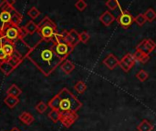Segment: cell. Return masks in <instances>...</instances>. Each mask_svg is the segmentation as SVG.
Instances as JSON below:
<instances>
[{
	"mask_svg": "<svg viewBox=\"0 0 156 131\" xmlns=\"http://www.w3.org/2000/svg\"><path fill=\"white\" fill-rule=\"evenodd\" d=\"M54 46L55 43L51 40L40 39L31 47L27 56V58H28L45 77L50 76L57 67L64 62L55 53Z\"/></svg>",
	"mask_w": 156,
	"mask_h": 131,
	"instance_id": "6da1fadb",
	"label": "cell"
},
{
	"mask_svg": "<svg viewBox=\"0 0 156 131\" xmlns=\"http://www.w3.org/2000/svg\"><path fill=\"white\" fill-rule=\"evenodd\" d=\"M59 98V107L58 111L60 113L74 112L77 113L78 110L82 107V103L73 95L67 88H63L58 93Z\"/></svg>",
	"mask_w": 156,
	"mask_h": 131,
	"instance_id": "7a4b0ae2",
	"label": "cell"
},
{
	"mask_svg": "<svg viewBox=\"0 0 156 131\" xmlns=\"http://www.w3.org/2000/svg\"><path fill=\"white\" fill-rule=\"evenodd\" d=\"M74 47H71L70 45H69L66 42H62V43H55L54 46V50L55 53L57 54V56L61 58L63 61L67 60V57L72 53Z\"/></svg>",
	"mask_w": 156,
	"mask_h": 131,
	"instance_id": "3957f363",
	"label": "cell"
},
{
	"mask_svg": "<svg viewBox=\"0 0 156 131\" xmlns=\"http://www.w3.org/2000/svg\"><path fill=\"white\" fill-rule=\"evenodd\" d=\"M116 21L121 26L127 29L134 22V17L128 10H121L120 15L116 17Z\"/></svg>",
	"mask_w": 156,
	"mask_h": 131,
	"instance_id": "277c9868",
	"label": "cell"
},
{
	"mask_svg": "<svg viewBox=\"0 0 156 131\" xmlns=\"http://www.w3.org/2000/svg\"><path fill=\"white\" fill-rule=\"evenodd\" d=\"M62 36L65 38V42L70 45L71 47H75L80 42V34L77 32L76 29H70L69 31L68 30H63L61 32Z\"/></svg>",
	"mask_w": 156,
	"mask_h": 131,
	"instance_id": "5b68a950",
	"label": "cell"
},
{
	"mask_svg": "<svg viewBox=\"0 0 156 131\" xmlns=\"http://www.w3.org/2000/svg\"><path fill=\"white\" fill-rule=\"evenodd\" d=\"M155 48V42H154L153 39L146 38V39H144L142 42H140V43L136 46L135 50L141 51V52H143V53H144V54H146V55H149V54L152 53Z\"/></svg>",
	"mask_w": 156,
	"mask_h": 131,
	"instance_id": "8992f818",
	"label": "cell"
},
{
	"mask_svg": "<svg viewBox=\"0 0 156 131\" xmlns=\"http://www.w3.org/2000/svg\"><path fill=\"white\" fill-rule=\"evenodd\" d=\"M135 64H136V59L134 58L133 54L128 53L120 60L119 66L121 67V68L123 71L128 72V71H130L135 66Z\"/></svg>",
	"mask_w": 156,
	"mask_h": 131,
	"instance_id": "52a82bcc",
	"label": "cell"
},
{
	"mask_svg": "<svg viewBox=\"0 0 156 131\" xmlns=\"http://www.w3.org/2000/svg\"><path fill=\"white\" fill-rule=\"evenodd\" d=\"M79 119V115L74 112L60 113V122L66 129L70 128Z\"/></svg>",
	"mask_w": 156,
	"mask_h": 131,
	"instance_id": "ba28073f",
	"label": "cell"
},
{
	"mask_svg": "<svg viewBox=\"0 0 156 131\" xmlns=\"http://www.w3.org/2000/svg\"><path fill=\"white\" fill-rule=\"evenodd\" d=\"M56 32H57V27H54L51 26H44L38 28V33L41 36V39H44V40L52 41Z\"/></svg>",
	"mask_w": 156,
	"mask_h": 131,
	"instance_id": "9c48e42d",
	"label": "cell"
},
{
	"mask_svg": "<svg viewBox=\"0 0 156 131\" xmlns=\"http://www.w3.org/2000/svg\"><path fill=\"white\" fill-rule=\"evenodd\" d=\"M14 48L16 51H17L24 58L27 57L28 52L30 51V47H28V45L22 39H17L16 41L14 42Z\"/></svg>",
	"mask_w": 156,
	"mask_h": 131,
	"instance_id": "30bf717a",
	"label": "cell"
},
{
	"mask_svg": "<svg viewBox=\"0 0 156 131\" xmlns=\"http://www.w3.org/2000/svg\"><path fill=\"white\" fill-rule=\"evenodd\" d=\"M102 63H103L109 69L112 70V69H114L115 67H117L119 66L120 60L118 59V57H117L114 54L110 53V54L103 59Z\"/></svg>",
	"mask_w": 156,
	"mask_h": 131,
	"instance_id": "8fae6325",
	"label": "cell"
},
{
	"mask_svg": "<svg viewBox=\"0 0 156 131\" xmlns=\"http://www.w3.org/2000/svg\"><path fill=\"white\" fill-rule=\"evenodd\" d=\"M99 20L100 22H101V24L105 26H110L115 20H116V17L114 16V15H112V13L111 11H105L103 12L100 17H99Z\"/></svg>",
	"mask_w": 156,
	"mask_h": 131,
	"instance_id": "7c38bea8",
	"label": "cell"
},
{
	"mask_svg": "<svg viewBox=\"0 0 156 131\" xmlns=\"http://www.w3.org/2000/svg\"><path fill=\"white\" fill-rule=\"evenodd\" d=\"M0 46L2 47L3 50L5 51V53L6 54L7 57H11L15 48H14V42L10 41L9 39H7L6 37H4L1 41H0Z\"/></svg>",
	"mask_w": 156,
	"mask_h": 131,
	"instance_id": "4fadbf2b",
	"label": "cell"
},
{
	"mask_svg": "<svg viewBox=\"0 0 156 131\" xmlns=\"http://www.w3.org/2000/svg\"><path fill=\"white\" fill-rule=\"evenodd\" d=\"M23 19V16L18 13L15 7L12 8L11 10V20H10V26H16V27H18L19 26V24L21 23Z\"/></svg>",
	"mask_w": 156,
	"mask_h": 131,
	"instance_id": "5bb4252c",
	"label": "cell"
},
{
	"mask_svg": "<svg viewBox=\"0 0 156 131\" xmlns=\"http://www.w3.org/2000/svg\"><path fill=\"white\" fill-rule=\"evenodd\" d=\"M5 37L9 39L12 42L16 41L19 38V33H18V27L16 26H9L7 30L5 33Z\"/></svg>",
	"mask_w": 156,
	"mask_h": 131,
	"instance_id": "9a60e30c",
	"label": "cell"
},
{
	"mask_svg": "<svg viewBox=\"0 0 156 131\" xmlns=\"http://www.w3.org/2000/svg\"><path fill=\"white\" fill-rule=\"evenodd\" d=\"M60 68L61 70L66 74V75H69L74 69H75V65L73 62H71L70 60L67 59L65 60L61 65H60Z\"/></svg>",
	"mask_w": 156,
	"mask_h": 131,
	"instance_id": "2e32d148",
	"label": "cell"
},
{
	"mask_svg": "<svg viewBox=\"0 0 156 131\" xmlns=\"http://www.w3.org/2000/svg\"><path fill=\"white\" fill-rule=\"evenodd\" d=\"M18 119H19V120L22 123H24L25 125H28V126L31 125L34 122V117H33V115L30 114V113H28V112H27V111L22 112L19 115Z\"/></svg>",
	"mask_w": 156,
	"mask_h": 131,
	"instance_id": "e0dca14e",
	"label": "cell"
},
{
	"mask_svg": "<svg viewBox=\"0 0 156 131\" xmlns=\"http://www.w3.org/2000/svg\"><path fill=\"white\" fill-rule=\"evenodd\" d=\"M21 94H22V90L16 84L11 85L8 88V89L6 90V95L7 96H13V97L18 98Z\"/></svg>",
	"mask_w": 156,
	"mask_h": 131,
	"instance_id": "ac0fdd59",
	"label": "cell"
},
{
	"mask_svg": "<svg viewBox=\"0 0 156 131\" xmlns=\"http://www.w3.org/2000/svg\"><path fill=\"white\" fill-rule=\"evenodd\" d=\"M154 125L149 122L147 119H144L138 126H137V131H153Z\"/></svg>",
	"mask_w": 156,
	"mask_h": 131,
	"instance_id": "d6986e66",
	"label": "cell"
},
{
	"mask_svg": "<svg viewBox=\"0 0 156 131\" xmlns=\"http://www.w3.org/2000/svg\"><path fill=\"white\" fill-rule=\"evenodd\" d=\"M4 102L9 109H14L19 103V99L18 98L13 96H6L5 98L4 99Z\"/></svg>",
	"mask_w": 156,
	"mask_h": 131,
	"instance_id": "ffe728a7",
	"label": "cell"
},
{
	"mask_svg": "<svg viewBox=\"0 0 156 131\" xmlns=\"http://www.w3.org/2000/svg\"><path fill=\"white\" fill-rule=\"evenodd\" d=\"M0 70L2 71V73L5 76H9L14 70L15 68L7 62V61H4L1 63L0 65Z\"/></svg>",
	"mask_w": 156,
	"mask_h": 131,
	"instance_id": "44dd1931",
	"label": "cell"
},
{
	"mask_svg": "<svg viewBox=\"0 0 156 131\" xmlns=\"http://www.w3.org/2000/svg\"><path fill=\"white\" fill-rule=\"evenodd\" d=\"M25 28L27 29V31L28 32L29 35H33L37 32H38V27H37V25L33 21V20H30L28 21L25 26Z\"/></svg>",
	"mask_w": 156,
	"mask_h": 131,
	"instance_id": "7402d4cb",
	"label": "cell"
},
{
	"mask_svg": "<svg viewBox=\"0 0 156 131\" xmlns=\"http://www.w3.org/2000/svg\"><path fill=\"white\" fill-rule=\"evenodd\" d=\"M74 90L79 94H83L87 90V85L84 81L80 80L74 85Z\"/></svg>",
	"mask_w": 156,
	"mask_h": 131,
	"instance_id": "603a6c76",
	"label": "cell"
},
{
	"mask_svg": "<svg viewBox=\"0 0 156 131\" xmlns=\"http://www.w3.org/2000/svg\"><path fill=\"white\" fill-rule=\"evenodd\" d=\"M48 107H49L51 109V110H58V107H59V98L58 96L56 95L54 96L48 103Z\"/></svg>",
	"mask_w": 156,
	"mask_h": 131,
	"instance_id": "cb8c5ba5",
	"label": "cell"
},
{
	"mask_svg": "<svg viewBox=\"0 0 156 131\" xmlns=\"http://www.w3.org/2000/svg\"><path fill=\"white\" fill-rule=\"evenodd\" d=\"M144 14L147 22H153L156 19V11H154V9L152 7H149Z\"/></svg>",
	"mask_w": 156,
	"mask_h": 131,
	"instance_id": "d4e9b609",
	"label": "cell"
},
{
	"mask_svg": "<svg viewBox=\"0 0 156 131\" xmlns=\"http://www.w3.org/2000/svg\"><path fill=\"white\" fill-rule=\"evenodd\" d=\"M48 116L49 119L53 121L54 123H57L60 120V112L58 110H50Z\"/></svg>",
	"mask_w": 156,
	"mask_h": 131,
	"instance_id": "484cf974",
	"label": "cell"
},
{
	"mask_svg": "<svg viewBox=\"0 0 156 131\" xmlns=\"http://www.w3.org/2000/svg\"><path fill=\"white\" fill-rule=\"evenodd\" d=\"M105 5L110 9V10H116L117 8H121L120 3L117 0H108L107 2H105Z\"/></svg>",
	"mask_w": 156,
	"mask_h": 131,
	"instance_id": "4316f807",
	"label": "cell"
},
{
	"mask_svg": "<svg viewBox=\"0 0 156 131\" xmlns=\"http://www.w3.org/2000/svg\"><path fill=\"white\" fill-rule=\"evenodd\" d=\"M51 26L57 27L56 24H55L48 16H45V17L39 22V24L37 25V27L40 28V27H42V26Z\"/></svg>",
	"mask_w": 156,
	"mask_h": 131,
	"instance_id": "83f0119b",
	"label": "cell"
},
{
	"mask_svg": "<svg viewBox=\"0 0 156 131\" xmlns=\"http://www.w3.org/2000/svg\"><path fill=\"white\" fill-rule=\"evenodd\" d=\"M135 77H136V78H137L139 81H141V82H145V81L148 79V78H149V73H147V71L142 69V70H140V71L136 74Z\"/></svg>",
	"mask_w": 156,
	"mask_h": 131,
	"instance_id": "f1b7e54d",
	"label": "cell"
},
{
	"mask_svg": "<svg viewBox=\"0 0 156 131\" xmlns=\"http://www.w3.org/2000/svg\"><path fill=\"white\" fill-rule=\"evenodd\" d=\"M134 22L139 26H143L146 22V18L144 16V13H141V14H138L135 17H134Z\"/></svg>",
	"mask_w": 156,
	"mask_h": 131,
	"instance_id": "f546056e",
	"label": "cell"
},
{
	"mask_svg": "<svg viewBox=\"0 0 156 131\" xmlns=\"http://www.w3.org/2000/svg\"><path fill=\"white\" fill-rule=\"evenodd\" d=\"M27 15H28V16H30L32 19H36L37 17H38V16H39V15H40V11H39L37 7L32 6V7L27 11Z\"/></svg>",
	"mask_w": 156,
	"mask_h": 131,
	"instance_id": "4dcf8cb0",
	"label": "cell"
},
{
	"mask_svg": "<svg viewBox=\"0 0 156 131\" xmlns=\"http://www.w3.org/2000/svg\"><path fill=\"white\" fill-rule=\"evenodd\" d=\"M90 39V36L87 31H82L81 33H80V40L81 43L83 44H87Z\"/></svg>",
	"mask_w": 156,
	"mask_h": 131,
	"instance_id": "1f68e13d",
	"label": "cell"
},
{
	"mask_svg": "<svg viewBox=\"0 0 156 131\" xmlns=\"http://www.w3.org/2000/svg\"><path fill=\"white\" fill-rule=\"evenodd\" d=\"M74 5L79 11H84L86 9V7L88 6V4L84 0H79L75 3Z\"/></svg>",
	"mask_w": 156,
	"mask_h": 131,
	"instance_id": "d6a6232c",
	"label": "cell"
},
{
	"mask_svg": "<svg viewBox=\"0 0 156 131\" xmlns=\"http://www.w3.org/2000/svg\"><path fill=\"white\" fill-rule=\"evenodd\" d=\"M48 109V104L44 103L43 101H39L37 105H36V109L38 113H44Z\"/></svg>",
	"mask_w": 156,
	"mask_h": 131,
	"instance_id": "836d02e7",
	"label": "cell"
},
{
	"mask_svg": "<svg viewBox=\"0 0 156 131\" xmlns=\"http://www.w3.org/2000/svg\"><path fill=\"white\" fill-rule=\"evenodd\" d=\"M5 61H7L15 69H16V68L18 67V65L21 63V61H19L18 59H16V58H15V57H8L7 59H6Z\"/></svg>",
	"mask_w": 156,
	"mask_h": 131,
	"instance_id": "e575fe53",
	"label": "cell"
},
{
	"mask_svg": "<svg viewBox=\"0 0 156 131\" xmlns=\"http://www.w3.org/2000/svg\"><path fill=\"white\" fill-rule=\"evenodd\" d=\"M18 33H19V39L24 40V38L28 35V32L25 28V26H18Z\"/></svg>",
	"mask_w": 156,
	"mask_h": 131,
	"instance_id": "d590c367",
	"label": "cell"
},
{
	"mask_svg": "<svg viewBox=\"0 0 156 131\" xmlns=\"http://www.w3.org/2000/svg\"><path fill=\"white\" fill-rule=\"evenodd\" d=\"M7 56H6V54L5 53V51L3 50V48H2V47L0 46V62H4V61H5L6 59H7Z\"/></svg>",
	"mask_w": 156,
	"mask_h": 131,
	"instance_id": "8d00e7d4",
	"label": "cell"
},
{
	"mask_svg": "<svg viewBox=\"0 0 156 131\" xmlns=\"http://www.w3.org/2000/svg\"><path fill=\"white\" fill-rule=\"evenodd\" d=\"M150 56L149 55H146V54H144L143 57H142V58L139 60V62H141L142 64H145V63H147L149 60H150Z\"/></svg>",
	"mask_w": 156,
	"mask_h": 131,
	"instance_id": "74e56055",
	"label": "cell"
},
{
	"mask_svg": "<svg viewBox=\"0 0 156 131\" xmlns=\"http://www.w3.org/2000/svg\"><path fill=\"white\" fill-rule=\"evenodd\" d=\"M4 37H5V36H4L3 32H2V31L0 30V41H1V40H2V39H3Z\"/></svg>",
	"mask_w": 156,
	"mask_h": 131,
	"instance_id": "f35d334b",
	"label": "cell"
},
{
	"mask_svg": "<svg viewBox=\"0 0 156 131\" xmlns=\"http://www.w3.org/2000/svg\"><path fill=\"white\" fill-rule=\"evenodd\" d=\"M10 131H21V130H20L19 129H17V128H13V129H12Z\"/></svg>",
	"mask_w": 156,
	"mask_h": 131,
	"instance_id": "ab89813d",
	"label": "cell"
},
{
	"mask_svg": "<svg viewBox=\"0 0 156 131\" xmlns=\"http://www.w3.org/2000/svg\"><path fill=\"white\" fill-rule=\"evenodd\" d=\"M2 3H3V1H2V0H0V5H1Z\"/></svg>",
	"mask_w": 156,
	"mask_h": 131,
	"instance_id": "60d3db41",
	"label": "cell"
},
{
	"mask_svg": "<svg viewBox=\"0 0 156 131\" xmlns=\"http://www.w3.org/2000/svg\"><path fill=\"white\" fill-rule=\"evenodd\" d=\"M1 63H2V62H0V65H1Z\"/></svg>",
	"mask_w": 156,
	"mask_h": 131,
	"instance_id": "b9f144b4",
	"label": "cell"
}]
</instances>
